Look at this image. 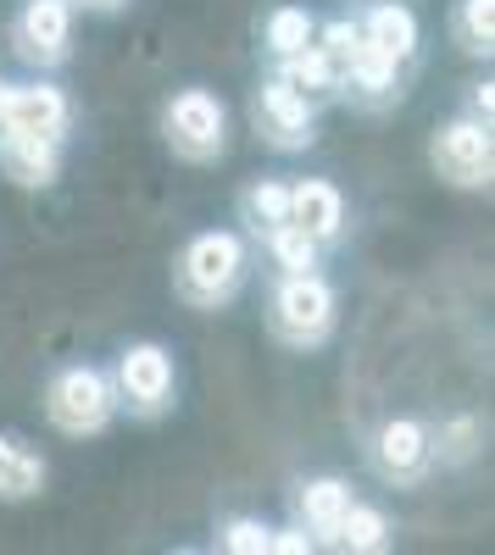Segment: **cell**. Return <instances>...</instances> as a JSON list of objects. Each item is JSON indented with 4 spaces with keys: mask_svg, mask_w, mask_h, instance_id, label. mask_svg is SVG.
I'll use <instances>...</instances> for the list:
<instances>
[{
    "mask_svg": "<svg viewBox=\"0 0 495 555\" xmlns=\"http://www.w3.org/2000/svg\"><path fill=\"white\" fill-rule=\"evenodd\" d=\"M73 0H23L12 17V51L34 73H56L73 62Z\"/></svg>",
    "mask_w": 495,
    "mask_h": 555,
    "instance_id": "cell-9",
    "label": "cell"
},
{
    "mask_svg": "<svg viewBox=\"0 0 495 555\" xmlns=\"http://www.w3.org/2000/svg\"><path fill=\"white\" fill-rule=\"evenodd\" d=\"M274 73H284V78L301 89V95H306V101H318V106H323V101H340V62L323 51L318 39L301 44V51H295L290 62H279Z\"/></svg>",
    "mask_w": 495,
    "mask_h": 555,
    "instance_id": "cell-19",
    "label": "cell"
},
{
    "mask_svg": "<svg viewBox=\"0 0 495 555\" xmlns=\"http://www.w3.org/2000/svg\"><path fill=\"white\" fill-rule=\"evenodd\" d=\"M262 322L267 334H274V345L284 350H323L340 328V289L334 278L323 267L312 272H279L274 284H267V306H262Z\"/></svg>",
    "mask_w": 495,
    "mask_h": 555,
    "instance_id": "cell-2",
    "label": "cell"
},
{
    "mask_svg": "<svg viewBox=\"0 0 495 555\" xmlns=\"http://www.w3.org/2000/svg\"><path fill=\"white\" fill-rule=\"evenodd\" d=\"M318 539H312L301 522H284V528H267V555H312Z\"/></svg>",
    "mask_w": 495,
    "mask_h": 555,
    "instance_id": "cell-24",
    "label": "cell"
},
{
    "mask_svg": "<svg viewBox=\"0 0 495 555\" xmlns=\"http://www.w3.org/2000/svg\"><path fill=\"white\" fill-rule=\"evenodd\" d=\"M45 423H51L62 439H101L112 423H117V389H112V373L96 361H73V366H56L51 384H45Z\"/></svg>",
    "mask_w": 495,
    "mask_h": 555,
    "instance_id": "cell-4",
    "label": "cell"
},
{
    "mask_svg": "<svg viewBox=\"0 0 495 555\" xmlns=\"http://www.w3.org/2000/svg\"><path fill=\"white\" fill-rule=\"evenodd\" d=\"M290 222L323 250H340L351 234V206L334 178H290Z\"/></svg>",
    "mask_w": 495,
    "mask_h": 555,
    "instance_id": "cell-12",
    "label": "cell"
},
{
    "mask_svg": "<svg viewBox=\"0 0 495 555\" xmlns=\"http://www.w3.org/2000/svg\"><path fill=\"white\" fill-rule=\"evenodd\" d=\"M267 528L274 522H262L256 512H234V517H223L217 522V550H229V555H267Z\"/></svg>",
    "mask_w": 495,
    "mask_h": 555,
    "instance_id": "cell-23",
    "label": "cell"
},
{
    "mask_svg": "<svg viewBox=\"0 0 495 555\" xmlns=\"http://www.w3.org/2000/svg\"><path fill=\"white\" fill-rule=\"evenodd\" d=\"M123 7H128V0H73V12H101V17H112Z\"/></svg>",
    "mask_w": 495,
    "mask_h": 555,
    "instance_id": "cell-26",
    "label": "cell"
},
{
    "mask_svg": "<svg viewBox=\"0 0 495 555\" xmlns=\"http://www.w3.org/2000/svg\"><path fill=\"white\" fill-rule=\"evenodd\" d=\"M318 44L340 62V101L363 106V112H384L407 95V73L395 56H384L379 44L356 28V17H334V23H318Z\"/></svg>",
    "mask_w": 495,
    "mask_h": 555,
    "instance_id": "cell-3",
    "label": "cell"
},
{
    "mask_svg": "<svg viewBox=\"0 0 495 555\" xmlns=\"http://www.w3.org/2000/svg\"><path fill=\"white\" fill-rule=\"evenodd\" d=\"M67 167V139L51 133H0V172L17 190H51Z\"/></svg>",
    "mask_w": 495,
    "mask_h": 555,
    "instance_id": "cell-13",
    "label": "cell"
},
{
    "mask_svg": "<svg viewBox=\"0 0 495 555\" xmlns=\"http://www.w3.org/2000/svg\"><path fill=\"white\" fill-rule=\"evenodd\" d=\"M445 28H452V44L462 56L490 62V51H495V0H457Z\"/></svg>",
    "mask_w": 495,
    "mask_h": 555,
    "instance_id": "cell-21",
    "label": "cell"
},
{
    "mask_svg": "<svg viewBox=\"0 0 495 555\" xmlns=\"http://www.w3.org/2000/svg\"><path fill=\"white\" fill-rule=\"evenodd\" d=\"M356 28H363L384 56H395L401 67H412L418 51H423V23L407 0H373V7L356 17Z\"/></svg>",
    "mask_w": 495,
    "mask_h": 555,
    "instance_id": "cell-14",
    "label": "cell"
},
{
    "mask_svg": "<svg viewBox=\"0 0 495 555\" xmlns=\"http://www.w3.org/2000/svg\"><path fill=\"white\" fill-rule=\"evenodd\" d=\"M45 483H51V461H45L28 439L0 434V500L23 505V500L45 494Z\"/></svg>",
    "mask_w": 495,
    "mask_h": 555,
    "instance_id": "cell-15",
    "label": "cell"
},
{
    "mask_svg": "<svg viewBox=\"0 0 495 555\" xmlns=\"http://www.w3.org/2000/svg\"><path fill=\"white\" fill-rule=\"evenodd\" d=\"M0 89H7V78H0Z\"/></svg>",
    "mask_w": 495,
    "mask_h": 555,
    "instance_id": "cell-27",
    "label": "cell"
},
{
    "mask_svg": "<svg viewBox=\"0 0 495 555\" xmlns=\"http://www.w3.org/2000/svg\"><path fill=\"white\" fill-rule=\"evenodd\" d=\"M429 167H434L440 183H452V190H462V195L490 190V178H495V133H490V122H479L468 112L434 122Z\"/></svg>",
    "mask_w": 495,
    "mask_h": 555,
    "instance_id": "cell-8",
    "label": "cell"
},
{
    "mask_svg": "<svg viewBox=\"0 0 495 555\" xmlns=\"http://www.w3.org/2000/svg\"><path fill=\"white\" fill-rule=\"evenodd\" d=\"M312 39H318V17H312L306 7H274L262 17V56L274 67L290 62L301 44H312Z\"/></svg>",
    "mask_w": 495,
    "mask_h": 555,
    "instance_id": "cell-20",
    "label": "cell"
},
{
    "mask_svg": "<svg viewBox=\"0 0 495 555\" xmlns=\"http://www.w3.org/2000/svg\"><path fill=\"white\" fill-rule=\"evenodd\" d=\"M106 373H112V389H117V411H128L134 423H156V416H167L173 400H178V361L156 339L123 345Z\"/></svg>",
    "mask_w": 495,
    "mask_h": 555,
    "instance_id": "cell-6",
    "label": "cell"
},
{
    "mask_svg": "<svg viewBox=\"0 0 495 555\" xmlns=\"http://www.w3.org/2000/svg\"><path fill=\"white\" fill-rule=\"evenodd\" d=\"M390 517H384V505H373V500H351L345 512H340V522L329 528V539H323V550H345V555H379V550H390Z\"/></svg>",
    "mask_w": 495,
    "mask_h": 555,
    "instance_id": "cell-16",
    "label": "cell"
},
{
    "mask_svg": "<svg viewBox=\"0 0 495 555\" xmlns=\"http://www.w3.org/2000/svg\"><path fill=\"white\" fill-rule=\"evenodd\" d=\"M251 267L256 245L245 240V228H201L173 256V295L190 311H223L245 295Z\"/></svg>",
    "mask_w": 495,
    "mask_h": 555,
    "instance_id": "cell-1",
    "label": "cell"
},
{
    "mask_svg": "<svg viewBox=\"0 0 495 555\" xmlns=\"http://www.w3.org/2000/svg\"><path fill=\"white\" fill-rule=\"evenodd\" d=\"M240 222L251 245L262 234H274L279 222H290V178H251L240 190Z\"/></svg>",
    "mask_w": 495,
    "mask_h": 555,
    "instance_id": "cell-18",
    "label": "cell"
},
{
    "mask_svg": "<svg viewBox=\"0 0 495 555\" xmlns=\"http://www.w3.org/2000/svg\"><path fill=\"white\" fill-rule=\"evenodd\" d=\"M251 133L267 151L301 156L318 145V101H306L284 73H262L251 89Z\"/></svg>",
    "mask_w": 495,
    "mask_h": 555,
    "instance_id": "cell-7",
    "label": "cell"
},
{
    "mask_svg": "<svg viewBox=\"0 0 495 555\" xmlns=\"http://www.w3.org/2000/svg\"><path fill=\"white\" fill-rule=\"evenodd\" d=\"M468 117H479V122H490L495 117V83L484 78V83H468V106H462Z\"/></svg>",
    "mask_w": 495,
    "mask_h": 555,
    "instance_id": "cell-25",
    "label": "cell"
},
{
    "mask_svg": "<svg viewBox=\"0 0 495 555\" xmlns=\"http://www.w3.org/2000/svg\"><path fill=\"white\" fill-rule=\"evenodd\" d=\"M368 450H373V473L390 489H418L440 467L434 461V428L423 416H384Z\"/></svg>",
    "mask_w": 495,
    "mask_h": 555,
    "instance_id": "cell-10",
    "label": "cell"
},
{
    "mask_svg": "<svg viewBox=\"0 0 495 555\" xmlns=\"http://www.w3.org/2000/svg\"><path fill=\"white\" fill-rule=\"evenodd\" d=\"M67 128H73V101H67V89L51 73H34L23 83L0 89V133H51V139H67Z\"/></svg>",
    "mask_w": 495,
    "mask_h": 555,
    "instance_id": "cell-11",
    "label": "cell"
},
{
    "mask_svg": "<svg viewBox=\"0 0 495 555\" xmlns=\"http://www.w3.org/2000/svg\"><path fill=\"white\" fill-rule=\"evenodd\" d=\"M356 500V489L345 483V478H334V473H323V478H306L301 489H295V522L318 539V550H323V539H329V528L340 522V512Z\"/></svg>",
    "mask_w": 495,
    "mask_h": 555,
    "instance_id": "cell-17",
    "label": "cell"
},
{
    "mask_svg": "<svg viewBox=\"0 0 495 555\" xmlns=\"http://www.w3.org/2000/svg\"><path fill=\"white\" fill-rule=\"evenodd\" d=\"M162 145L185 167H212L229 156V106H223L206 83H185L162 101Z\"/></svg>",
    "mask_w": 495,
    "mask_h": 555,
    "instance_id": "cell-5",
    "label": "cell"
},
{
    "mask_svg": "<svg viewBox=\"0 0 495 555\" xmlns=\"http://www.w3.org/2000/svg\"><path fill=\"white\" fill-rule=\"evenodd\" d=\"M256 245H262L267 261H274V272H312V267H323V256H329L318 240H306L295 222H279L274 234H262Z\"/></svg>",
    "mask_w": 495,
    "mask_h": 555,
    "instance_id": "cell-22",
    "label": "cell"
}]
</instances>
